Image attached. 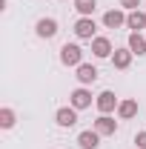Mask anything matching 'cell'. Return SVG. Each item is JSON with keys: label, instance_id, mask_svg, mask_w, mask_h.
<instances>
[{"label": "cell", "instance_id": "cell-1", "mask_svg": "<svg viewBox=\"0 0 146 149\" xmlns=\"http://www.w3.org/2000/svg\"><path fill=\"white\" fill-rule=\"evenodd\" d=\"M60 63L77 69V66L83 63V49H80L77 43H63V46H60Z\"/></svg>", "mask_w": 146, "mask_h": 149}, {"label": "cell", "instance_id": "cell-2", "mask_svg": "<svg viewBox=\"0 0 146 149\" xmlns=\"http://www.w3.org/2000/svg\"><path fill=\"white\" fill-rule=\"evenodd\" d=\"M74 37L77 40H95L97 37V23H95V17H77V23H74Z\"/></svg>", "mask_w": 146, "mask_h": 149}, {"label": "cell", "instance_id": "cell-3", "mask_svg": "<svg viewBox=\"0 0 146 149\" xmlns=\"http://www.w3.org/2000/svg\"><path fill=\"white\" fill-rule=\"evenodd\" d=\"M117 97H115V92L112 89H103V92L95 97V106H97V112L100 115H112V112H117Z\"/></svg>", "mask_w": 146, "mask_h": 149}, {"label": "cell", "instance_id": "cell-4", "mask_svg": "<svg viewBox=\"0 0 146 149\" xmlns=\"http://www.w3.org/2000/svg\"><path fill=\"white\" fill-rule=\"evenodd\" d=\"M69 106H74V109H89L92 106V89L89 86H77L72 95H69Z\"/></svg>", "mask_w": 146, "mask_h": 149}, {"label": "cell", "instance_id": "cell-5", "mask_svg": "<svg viewBox=\"0 0 146 149\" xmlns=\"http://www.w3.org/2000/svg\"><path fill=\"white\" fill-rule=\"evenodd\" d=\"M35 35L40 37V40H52V37L57 35V20L55 17H40L35 23Z\"/></svg>", "mask_w": 146, "mask_h": 149}, {"label": "cell", "instance_id": "cell-6", "mask_svg": "<svg viewBox=\"0 0 146 149\" xmlns=\"http://www.w3.org/2000/svg\"><path fill=\"white\" fill-rule=\"evenodd\" d=\"M92 129L97 132L100 138H109V135L117 132V120H115L112 115H97V120H95V126H92Z\"/></svg>", "mask_w": 146, "mask_h": 149}, {"label": "cell", "instance_id": "cell-7", "mask_svg": "<svg viewBox=\"0 0 146 149\" xmlns=\"http://www.w3.org/2000/svg\"><path fill=\"white\" fill-rule=\"evenodd\" d=\"M55 123L63 126V129H72L74 123H77V109H74V106H60V109L55 112Z\"/></svg>", "mask_w": 146, "mask_h": 149}, {"label": "cell", "instance_id": "cell-8", "mask_svg": "<svg viewBox=\"0 0 146 149\" xmlns=\"http://www.w3.org/2000/svg\"><path fill=\"white\" fill-rule=\"evenodd\" d=\"M74 77H77V83H80V86H92V83H95V80H97V66H92V63H80V66H77V69H74Z\"/></svg>", "mask_w": 146, "mask_h": 149}, {"label": "cell", "instance_id": "cell-9", "mask_svg": "<svg viewBox=\"0 0 146 149\" xmlns=\"http://www.w3.org/2000/svg\"><path fill=\"white\" fill-rule=\"evenodd\" d=\"M112 40L109 37H103V35H97L95 40H92V55L97 57V60H103V57H112Z\"/></svg>", "mask_w": 146, "mask_h": 149}, {"label": "cell", "instance_id": "cell-10", "mask_svg": "<svg viewBox=\"0 0 146 149\" xmlns=\"http://www.w3.org/2000/svg\"><path fill=\"white\" fill-rule=\"evenodd\" d=\"M126 9H109L106 15H103V26L106 29H120V26H126Z\"/></svg>", "mask_w": 146, "mask_h": 149}, {"label": "cell", "instance_id": "cell-11", "mask_svg": "<svg viewBox=\"0 0 146 149\" xmlns=\"http://www.w3.org/2000/svg\"><path fill=\"white\" fill-rule=\"evenodd\" d=\"M138 112H140V106H138L135 97H123V100L117 103V118H120V120H132V118H138Z\"/></svg>", "mask_w": 146, "mask_h": 149}, {"label": "cell", "instance_id": "cell-12", "mask_svg": "<svg viewBox=\"0 0 146 149\" xmlns=\"http://www.w3.org/2000/svg\"><path fill=\"white\" fill-rule=\"evenodd\" d=\"M132 49H129V46H123V49H115V52H112V66H115V69H120V72H123V69H129V66H132Z\"/></svg>", "mask_w": 146, "mask_h": 149}, {"label": "cell", "instance_id": "cell-13", "mask_svg": "<svg viewBox=\"0 0 146 149\" xmlns=\"http://www.w3.org/2000/svg\"><path fill=\"white\" fill-rule=\"evenodd\" d=\"M77 146L80 149H97L100 146V135L95 129H83L80 135H77Z\"/></svg>", "mask_w": 146, "mask_h": 149}, {"label": "cell", "instance_id": "cell-14", "mask_svg": "<svg viewBox=\"0 0 146 149\" xmlns=\"http://www.w3.org/2000/svg\"><path fill=\"white\" fill-rule=\"evenodd\" d=\"M126 29H132V32H143V29H146V12H140V9L129 12V15H126Z\"/></svg>", "mask_w": 146, "mask_h": 149}, {"label": "cell", "instance_id": "cell-15", "mask_svg": "<svg viewBox=\"0 0 146 149\" xmlns=\"http://www.w3.org/2000/svg\"><path fill=\"white\" fill-rule=\"evenodd\" d=\"M126 46L132 49V55H146V37H143V32H132L129 35V40H126Z\"/></svg>", "mask_w": 146, "mask_h": 149}, {"label": "cell", "instance_id": "cell-16", "mask_svg": "<svg viewBox=\"0 0 146 149\" xmlns=\"http://www.w3.org/2000/svg\"><path fill=\"white\" fill-rule=\"evenodd\" d=\"M74 9L80 17H92L95 9H97V0H74Z\"/></svg>", "mask_w": 146, "mask_h": 149}, {"label": "cell", "instance_id": "cell-17", "mask_svg": "<svg viewBox=\"0 0 146 149\" xmlns=\"http://www.w3.org/2000/svg\"><path fill=\"white\" fill-rule=\"evenodd\" d=\"M15 123H17V115H15V109L3 106V109H0V129H12Z\"/></svg>", "mask_w": 146, "mask_h": 149}, {"label": "cell", "instance_id": "cell-18", "mask_svg": "<svg viewBox=\"0 0 146 149\" xmlns=\"http://www.w3.org/2000/svg\"><path fill=\"white\" fill-rule=\"evenodd\" d=\"M120 3V9H126V12H135V9H140V0H117Z\"/></svg>", "mask_w": 146, "mask_h": 149}, {"label": "cell", "instance_id": "cell-19", "mask_svg": "<svg viewBox=\"0 0 146 149\" xmlns=\"http://www.w3.org/2000/svg\"><path fill=\"white\" fill-rule=\"evenodd\" d=\"M135 146H138V149H146V129H140L138 135H135Z\"/></svg>", "mask_w": 146, "mask_h": 149}]
</instances>
